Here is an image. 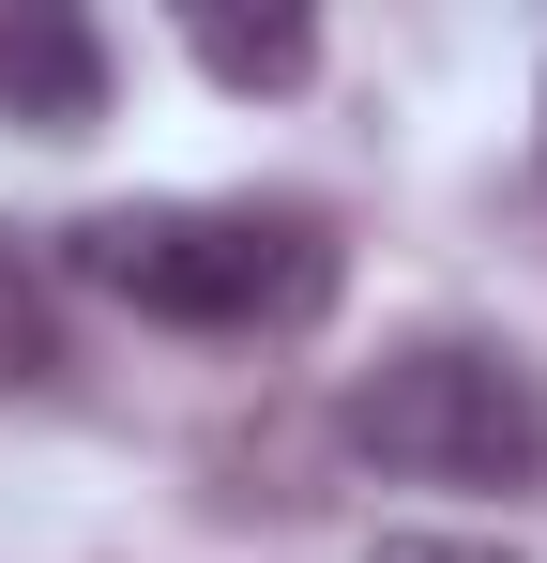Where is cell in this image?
Instances as JSON below:
<instances>
[{
	"mask_svg": "<svg viewBox=\"0 0 547 563\" xmlns=\"http://www.w3.org/2000/svg\"><path fill=\"white\" fill-rule=\"evenodd\" d=\"M350 457L395 487H547V380L502 335H411L350 380Z\"/></svg>",
	"mask_w": 547,
	"mask_h": 563,
	"instance_id": "2",
	"label": "cell"
},
{
	"mask_svg": "<svg viewBox=\"0 0 547 563\" xmlns=\"http://www.w3.org/2000/svg\"><path fill=\"white\" fill-rule=\"evenodd\" d=\"M62 366H77V351H62V289H46V260L0 229V396H46Z\"/></svg>",
	"mask_w": 547,
	"mask_h": 563,
	"instance_id": "5",
	"label": "cell"
},
{
	"mask_svg": "<svg viewBox=\"0 0 547 563\" xmlns=\"http://www.w3.org/2000/svg\"><path fill=\"white\" fill-rule=\"evenodd\" d=\"M533 122H547V107H533Z\"/></svg>",
	"mask_w": 547,
	"mask_h": 563,
	"instance_id": "7",
	"label": "cell"
},
{
	"mask_svg": "<svg viewBox=\"0 0 547 563\" xmlns=\"http://www.w3.org/2000/svg\"><path fill=\"white\" fill-rule=\"evenodd\" d=\"M62 275L168 335H304L335 305V229L304 198H107L62 229Z\"/></svg>",
	"mask_w": 547,
	"mask_h": 563,
	"instance_id": "1",
	"label": "cell"
},
{
	"mask_svg": "<svg viewBox=\"0 0 547 563\" xmlns=\"http://www.w3.org/2000/svg\"><path fill=\"white\" fill-rule=\"evenodd\" d=\"M182 46H198L213 92H304V77H320V15H289V0H259V15H244V0H198Z\"/></svg>",
	"mask_w": 547,
	"mask_h": 563,
	"instance_id": "4",
	"label": "cell"
},
{
	"mask_svg": "<svg viewBox=\"0 0 547 563\" xmlns=\"http://www.w3.org/2000/svg\"><path fill=\"white\" fill-rule=\"evenodd\" d=\"M365 563H517V549H502V533H380Z\"/></svg>",
	"mask_w": 547,
	"mask_h": 563,
	"instance_id": "6",
	"label": "cell"
},
{
	"mask_svg": "<svg viewBox=\"0 0 547 563\" xmlns=\"http://www.w3.org/2000/svg\"><path fill=\"white\" fill-rule=\"evenodd\" d=\"M0 122L91 137V122H107V31L62 15V0H15V15H0Z\"/></svg>",
	"mask_w": 547,
	"mask_h": 563,
	"instance_id": "3",
	"label": "cell"
}]
</instances>
